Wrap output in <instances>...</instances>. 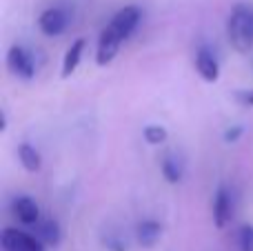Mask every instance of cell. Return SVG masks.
Wrapping results in <instances>:
<instances>
[{
	"label": "cell",
	"mask_w": 253,
	"mask_h": 251,
	"mask_svg": "<svg viewBox=\"0 0 253 251\" xmlns=\"http://www.w3.org/2000/svg\"><path fill=\"white\" fill-rule=\"evenodd\" d=\"M227 38L238 53L253 49V4H236L227 20Z\"/></svg>",
	"instance_id": "obj_1"
},
{
	"label": "cell",
	"mask_w": 253,
	"mask_h": 251,
	"mask_svg": "<svg viewBox=\"0 0 253 251\" xmlns=\"http://www.w3.org/2000/svg\"><path fill=\"white\" fill-rule=\"evenodd\" d=\"M140 18H142L140 7H135V4H126V7H123L114 18H111V22L107 25V29L114 31V34L125 42V40L135 31V27L140 25Z\"/></svg>",
	"instance_id": "obj_2"
},
{
	"label": "cell",
	"mask_w": 253,
	"mask_h": 251,
	"mask_svg": "<svg viewBox=\"0 0 253 251\" xmlns=\"http://www.w3.org/2000/svg\"><path fill=\"white\" fill-rule=\"evenodd\" d=\"M7 67H9V71H11L13 76H18V78H22V80L34 78V74H36L34 56H31L25 47H20V44H13V47L9 49Z\"/></svg>",
	"instance_id": "obj_3"
},
{
	"label": "cell",
	"mask_w": 253,
	"mask_h": 251,
	"mask_svg": "<svg viewBox=\"0 0 253 251\" xmlns=\"http://www.w3.org/2000/svg\"><path fill=\"white\" fill-rule=\"evenodd\" d=\"M0 245H2V251H42L44 247L36 236L27 234V231L11 229V227L2 231Z\"/></svg>",
	"instance_id": "obj_4"
},
{
	"label": "cell",
	"mask_w": 253,
	"mask_h": 251,
	"mask_svg": "<svg viewBox=\"0 0 253 251\" xmlns=\"http://www.w3.org/2000/svg\"><path fill=\"white\" fill-rule=\"evenodd\" d=\"M67 22H69V18H67V13L62 11L60 7H49L44 9L42 13H40L38 18V27L40 31H42L44 36H60L62 31L67 29Z\"/></svg>",
	"instance_id": "obj_5"
},
{
	"label": "cell",
	"mask_w": 253,
	"mask_h": 251,
	"mask_svg": "<svg viewBox=\"0 0 253 251\" xmlns=\"http://www.w3.org/2000/svg\"><path fill=\"white\" fill-rule=\"evenodd\" d=\"M120 44H123V40H120L114 31H109L105 27V29H102V34H100V38H98V51H96V62H98V65H100V67L109 65V62L118 56Z\"/></svg>",
	"instance_id": "obj_6"
},
{
	"label": "cell",
	"mask_w": 253,
	"mask_h": 251,
	"mask_svg": "<svg viewBox=\"0 0 253 251\" xmlns=\"http://www.w3.org/2000/svg\"><path fill=\"white\" fill-rule=\"evenodd\" d=\"M231 218H233V198L227 187H220L213 198V222H215V227L222 229V227L229 225Z\"/></svg>",
	"instance_id": "obj_7"
},
{
	"label": "cell",
	"mask_w": 253,
	"mask_h": 251,
	"mask_svg": "<svg viewBox=\"0 0 253 251\" xmlns=\"http://www.w3.org/2000/svg\"><path fill=\"white\" fill-rule=\"evenodd\" d=\"M11 211H13V216L20 222H25V225H38L40 222V207L29 196H18L11 203Z\"/></svg>",
	"instance_id": "obj_8"
},
{
	"label": "cell",
	"mask_w": 253,
	"mask_h": 251,
	"mask_svg": "<svg viewBox=\"0 0 253 251\" xmlns=\"http://www.w3.org/2000/svg\"><path fill=\"white\" fill-rule=\"evenodd\" d=\"M196 69L207 83H215L220 76V65L215 60V56L209 51L207 47H202L200 51L196 53Z\"/></svg>",
	"instance_id": "obj_9"
},
{
	"label": "cell",
	"mask_w": 253,
	"mask_h": 251,
	"mask_svg": "<svg viewBox=\"0 0 253 251\" xmlns=\"http://www.w3.org/2000/svg\"><path fill=\"white\" fill-rule=\"evenodd\" d=\"M135 238L144 249L156 247L162 238V225L158 220H142L135 229Z\"/></svg>",
	"instance_id": "obj_10"
},
{
	"label": "cell",
	"mask_w": 253,
	"mask_h": 251,
	"mask_svg": "<svg viewBox=\"0 0 253 251\" xmlns=\"http://www.w3.org/2000/svg\"><path fill=\"white\" fill-rule=\"evenodd\" d=\"M36 238L44 245V247H58L60 245V238H62V231H60V225L56 220H42L36 225Z\"/></svg>",
	"instance_id": "obj_11"
},
{
	"label": "cell",
	"mask_w": 253,
	"mask_h": 251,
	"mask_svg": "<svg viewBox=\"0 0 253 251\" xmlns=\"http://www.w3.org/2000/svg\"><path fill=\"white\" fill-rule=\"evenodd\" d=\"M84 47H87V42H84L83 38H78V40L71 42V47L67 49V53H65V60H62V78H69V76L78 69L80 60H83Z\"/></svg>",
	"instance_id": "obj_12"
},
{
	"label": "cell",
	"mask_w": 253,
	"mask_h": 251,
	"mask_svg": "<svg viewBox=\"0 0 253 251\" xmlns=\"http://www.w3.org/2000/svg\"><path fill=\"white\" fill-rule=\"evenodd\" d=\"M160 169H162V176L167 178V182H180L184 176V163L173 154H167L160 163Z\"/></svg>",
	"instance_id": "obj_13"
},
{
	"label": "cell",
	"mask_w": 253,
	"mask_h": 251,
	"mask_svg": "<svg viewBox=\"0 0 253 251\" xmlns=\"http://www.w3.org/2000/svg\"><path fill=\"white\" fill-rule=\"evenodd\" d=\"M18 158H20V165L27 169V171L36 173L42 165V158H40V151L36 147H31L29 142H22L20 149H18Z\"/></svg>",
	"instance_id": "obj_14"
},
{
	"label": "cell",
	"mask_w": 253,
	"mask_h": 251,
	"mask_svg": "<svg viewBox=\"0 0 253 251\" xmlns=\"http://www.w3.org/2000/svg\"><path fill=\"white\" fill-rule=\"evenodd\" d=\"M144 140L149 145H162L167 140V129L162 125H149L144 127Z\"/></svg>",
	"instance_id": "obj_15"
},
{
	"label": "cell",
	"mask_w": 253,
	"mask_h": 251,
	"mask_svg": "<svg viewBox=\"0 0 253 251\" xmlns=\"http://www.w3.org/2000/svg\"><path fill=\"white\" fill-rule=\"evenodd\" d=\"M238 247L240 251H253V225H245L238 231Z\"/></svg>",
	"instance_id": "obj_16"
},
{
	"label": "cell",
	"mask_w": 253,
	"mask_h": 251,
	"mask_svg": "<svg viewBox=\"0 0 253 251\" xmlns=\"http://www.w3.org/2000/svg\"><path fill=\"white\" fill-rule=\"evenodd\" d=\"M105 247L109 251H129L126 240H123L120 236H107V238H105Z\"/></svg>",
	"instance_id": "obj_17"
},
{
	"label": "cell",
	"mask_w": 253,
	"mask_h": 251,
	"mask_svg": "<svg viewBox=\"0 0 253 251\" xmlns=\"http://www.w3.org/2000/svg\"><path fill=\"white\" fill-rule=\"evenodd\" d=\"M242 131H245V129L242 127H231V129H227V131H224V142H238V138L242 136Z\"/></svg>",
	"instance_id": "obj_18"
},
{
	"label": "cell",
	"mask_w": 253,
	"mask_h": 251,
	"mask_svg": "<svg viewBox=\"0 0 253 251\" xmlns=\"http://www.w3.org/2000/svg\"><path fill=\"white\" fill-rule=\"evenodd\" d=\"M236 100L240 102L242 107H253V89H251V91H238L236 93Z\"/></svg>",
	"instance_id": "obj_19"
}]
</instances>
